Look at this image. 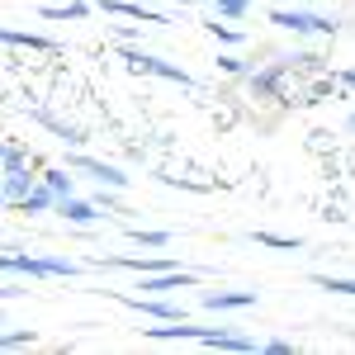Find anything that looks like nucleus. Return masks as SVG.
Segmentation results:
<instances>
[{
	"instance_id": "f257e3e1",
	"label": "nucleus",
	"mask_w": 355,
	"mask_h": 355,
	"mask_svg": "<svg viewBox=\"0 0 355 355\" xmlns=\"http://www.w3.org/2000/svg\"><path fill=\"white\" fill-rule=\"evenodd\" d=\"M246 90H251L256 105H289L294 90H299V76H294V67L279 53V57H270V62H256V71L246 76Z\"/></svg>"
},
{
	"instance_id": "f03ea898",
	"label": "nucleus",
	"mask_w": 355,
	"mask_h": 355,
	"mask_svg": "<svg viewBox=\"0 0 355 355\" xmlns=\"http://www.w3.org/2000/svg\"><path fill=\"white\" fill-rule=\"evenodd\" d=\"M119 62H123L128 71H137V76H157V81L185 85V90L194 85V76L185 71V67H175V62H166V57L147 53V48H137V43H119Z\"/></svg>"
},
{
	"instance_id": "7ed1b4c3",
	"label": "nucleus",
	"mask_w": 355,
	"mask_h": 355,
	"mask_svg": "<svg viewBox=\"0 0 355 355\" xmlns=\"http://www.w3.org/2000/svg\"><path fill=\"white\" fill-rule=\"evenodd\" d=\"M270 24L294 33V38H336L341 33V19L336 15H322V10H270Z\"/></svg>"
},
{
	"instance_id": "20e7f679",
	"label": "nucleus",
	"mask_w": 355,
	"mask_h": 355,
	"mask_svg": "<svg viewBox=\"0 0 355 355\" xmlns=\"http://www.w3.org/2000/svg\"><path fill=\"white\" fill-rule=\"evenodd\" d=\"M67 166H71V171H81V175H90L95 185H114V190H128V180H133L123 166L100 162V157H90V152H81V147H71V152H67Z\"/></svg>"
},
{
	"instance_id": "39448f33",
	"label": "nucleus",
	"mask_w": 355,
	"mask_h": 355,
	"mask_svg": "<svg viewBox=\"0 0 355 355\" xmlns=\"http://www.w3.org/2000/svg\"><path fill=\"white\" fill-rule=\"evenodd\" d=\"M85 266H95V270H133V275L175 270V261H171V256H90Z\"/></svg>"
},
{
	"instance_id": "423d86ee",
	"label": "nucleus",
	"mask_w": 355,
	"mask_h": 355,
	"mask_svg": "<svg viewBox=\"0 0 355 355\" xmlns=\"http://www.w3.org/2000/svg\"><path fill=\"white\" fill-rule=\"evenodd\" d=\"M28 123H38V128H48V133L57 137V142H67V147H85L90 137H85V128H76V123H67V119H57V114H48L43 105H24Z\"/></svg>"
},
{
	"instance_id": "0eeeda50",
	"label": "nucleus",
	"mask_w": 355,
	"mask_h": 355,
	"mask_svg": "<svg viewBox=\"0 0 355 355\" xmlns=\"http://www.w3.org/2000/svg\"><path fill=\"white\" fill-rule=\"evenodd\" d=\"M119 303L133 308V313H142V318H157V322H180V318H185L180 303H166V299H157V294H119Z\"/></svg>"
},
{
	"instance_id": "6e6552de",
	"label": "nucleus",
	"mask_w": 355,
	"mask_h": 355,
	"mask_svg": "<svg viewBox=\"0 0 355 355\" xmlns=\"http://www.w3.org/2000/svg\"><path fill=\"white\" fill-rule=\"evenodd\" d=\"M57 218H67L71 227H95L100 218H110L95 199H81V194H71V199H57V209H53Z\"/></svg>"
},
{
	"instance_id": "1a4fd4ad",
	"label": "nucleus",
	"mask_w": 355,
	"mask_h": 355,
	"mask_svg": "<svg viewBox=\"0 0 355 355\" xmlns=\"http://www.w3.org/2000/svg\"><path fill=\"white\" fill-rule=\"evenodd\" d=\"M199 303L209 313H242V308H256V289H204Z\"/></svg>"
},
{
	"instance_id": "9d476101",
	"label": "nucleus",
	"mask_w": 355,
	"mask_h": 355,
	"mask_svg": "<svg viewBox=\"0 0 355 355\" xmlns=\"http://www.w3.org/2000/svg\"><path fill=\"white\" fill-rule=\"evenodd\" d=\"M95 10H100V15H119V19H137V24H171V15L147 10V5H137V0H100Z\"/></svg>"
},
{
	"instance_id": "9b49d317",
	"label": "nucleus",
	"mask_w": 355,
	"mask_h": 355,
	"mask_svg": "<svg viewBox=\"0 0 355 355\" xmlns=\"http://www.w3.org/2000/svg\"><path fill=\"white\" fill-rule=\"evenodd\" d=\"M38 185H43V175H33V166L5 171V175H0V199H5V209H15V204H19L28 190H38Z\"/></svg>"
},
{
	"instance_id": "f8f14e48",
	"label": "nucleus",
	"mask_w": 355,
	"mask_h": 355,
	"mask_svg": "<svg viewBox=\"0 0 355 355\" xmlns=\"http://www.w3.org/2000/svg\"><path fill=\"white\" fill-rule=\"evenodd\" d=\"M5 48H28V53H62V43L48 38V33H24V28H5L0 33Z\"/></svg>"
},
{
	"instance_id": "ddd939ff",
	"label": "nucleus",
	"mask_w": 355,
	"mask_h": 355,
	"mask_svg": "<svg viewBox=\"0 0 355 355\" xmlns=\"http://www.w3.org/2000/svg\"><path fill=\"white\" fill-rule=\"evenodd\" d=\"M284 62L294 67V76H299V81H313V76H327V57H322V53H308V48H294V53H284Z\"/></svg>"
},
{
	"instance_id": "4468645a",
	"label": "nucleus",
	"mask_w": 355,
	"mask_h": 355,
	"mask_svg": "<svg viewBox=\"0 0 355 355\" xmlns=\"http://www.w3.org/2000/svg\"><path fill=\"white\" fill-rule=\"evenodd\" d=\"M57 209V194L48 185H38V190H28L19 204H15V214H24V218H38V214H53Z\"/></svg>"
},
{
	"instance_id": "2eb2a0df",
	"label": "nucleus",
	"mask_w": 355,
	"mask_h": 355,
	"mask_svg": "<svg viewBox=\"0 0 355 355\" xmlns=\"http://www.w3.org/2000/svg\"><path fill=\"white\" fill-rule=\"evenodd\" d=\"M43 185H48L57 199H71V194H76V171H71V166H53V171H43Z\"/></svg>"
},
{
	"instance_id": "dca6fc26",
	"label": "nucleus",
	"mask_w": 355,
	"mask_h": 355,
	"mask_svg": "<svg viewBox=\"0 0 355 355\" xmlns=\"http://www.w3.org/2000/svg\"><path fill=\"white\" fill-rule=\"evenodd\" d=\"M204 28H209L218 43H227V48H242V43H246V33H242V28H232V19H223V15H209Z\"/></svg>"
},
{
	"instance_id": "f3484780",
	"label": "nucleus",
	"mask_w": 355,
	"mask_h": 355,
	"mask_svg": "<svg viewBox=\"0 0 355 355\" xmlns=\"http://www.w3.org/2000/svg\"><path fill=\"white\" fill-rule=\"evenodd\" d=\"M256 246H270V251H303V237H284V232H270V227H256L251 232Z\"/></svg>"
},
{
	"instance_id": "a211bd4d",
	"label": "nucleus",
	"mask_w": 355,
	"mask_h": 355,
	"mask_svg": "<svg viewBox=\"0 0 355 355\" xmlns=\"http://www.w3.org/2000/svg\"><path fill=\"white\" fill-rule=\"evenodd\" d=\"M24 166H38L33 152H24L15 137H5V152H0V171H24Z\"/></svg>"
},
{
	"instance_id": "6ab92c4d",
	"label": "nucleus",
	"mask_w": 355,
	"mask_h": 355,
	"mask_svg": "<svg viewBox=\"0 0 355 355\" xmlns=\"http://www.w3.org/2000/svg\"><path fill=\"white\" fill-rule=\"evenodd\" d=\"M128 242L147 246V251H162V246H171V232L166 227H128Z\"/></svg>"
},
{
	"instance_id": "aec40b11",
	"label": "nucleus",
	"mask_w": 355,
	"mask_h": 355,
	"mask_svg": "<svg viewBox=\"0 0 355 355\" xmlns=\"http://www.w3.org/2000/svg\"><path fill=\"white\" fill-rule=\"evenodd\" d=\"M90 10H95V5H85V0H67V5H43L38 15H43V19H85Z\"/></svg>"
},
{
	"instance_id": "412c9836",
	"label": "nucleus",
	"mask_w": 355,
	"mask_h": 355,
	"mask_svg": "<svg viewBox=\"0 0 355 355\" xmlns=\"http://www.w3.org/2000/svg\"><path fill=\"white\" fill-rule=\"evenodd\" d=\"M218 71H223V76H232V81H246V76L256 71V62H251V57H237V53H223L218 57Z\"/></svg>"
},
{
	"instance_id": "4be33fe9",
	"label": "nucleus",
	"mask_w": 355,
	"mask_h": 355,
	"mask_svg": "<svg viewBox=\"0 0 355 355\" xmlns=\"http://www.w3.org/2000/svg\"><path fill=\"white\" fill-rule=\"evenodd\" d=\"M214 15H223V19H246L251 15V0H204Z\"/></svg>"
},
{
	"instance_id": "5701e85b",
	"label": "nucleus",
	"mask_w": 355,
	"mask_h": 355,
	"mask_svg": "<svg viewBox=\"0 0 355 355\" xmlns=\"http://www.w3.org/2000/svg\"><path fill=\"white\" fill-rule=\"evenodd\" d=\"M318 289H327V294H351L355 299V279H346V275H308Z\"/></svg>"
},
{
	"instance_id": "b1692460",
	"label": "nucleus",
	"mask_w": 355,
	"mask_h": 355,
	"mask_svg": "<svg viewBox=\"0 0 355 355\" xmlns=\"http://www.w3.org/2000/svg\"><path fill=\"white\" fill-rule=\"evenodd\" d=\"M90 199H95L105 214H119V190H114V185H95V194H90Z\"/></svg>"
},
{
	"instance_id": "393cba45",
	"label": "nucleus",
	"mask_w": 355,
	"mask_h": 355,
	"mask_svg": "<svg viewBox=\"0 0 355 355\" xmlns=\"http://www.w3.org/2000/svg\"><path fill=\"white\" fill-rule=\"evenodd\" d=\"M261 351H266V355H294V351H299V341H289V336H270V341H261Z\"/></svg>"
},
{
	"instance_id": "a878e982",
	"label": "nucleus",
	"mask_w": 355,
	"mask_h": 355,
	"mask_svg": "<svg viewBox=\"0 0 355 355\" xmlns=\"http://www.w3.org/2000/svg\"><path fill=\"white\" fill-rule=\"evenodd\" d=\"M38 341V331L28 327V331H5V351H24V346H33Z\"/></svg>"
},
{
	"instance_id": "bb28decb",
	"label": "nucleus",
	"mask_w": 355,
	"mask_h": 355,
	"mask_svg": "<svg viewBox=\"0 0 355 355\" xmlns=\"http://www.w3.org/2000/svg\"><path fill=\"white\" fill-rule=\"evenodd\" d=\"M110 33L119 38V43H137V38H142V28H137V24H110Z\"/></svg>"
},
{
	"instance_id": "cd10ccee",
	"label": "nucleus",
	"mask_w": 355,
	"mask_h": 355,
	"mask_svg": "<svg viewBox=\"0 0 355 355\" xmlns=\"http://www.w3.org/2000/svg\"><path fill=\"white\" fill-rule=\"evenodd\" d=\"M341 85H346V90L355 95V67H351V71H341Z\"/></svg>"
},
{
	"instance_id": "c85d7f7f",
	"label": "nucleus",
	"mask_w": 355,
	"mask_h": 355,
	"mask_svg": "<svg viewBox=\"0 0 355 355\" xmlns=\"http://www.w3.org/2000/svg\"><path fill=\"white\" fill-rule=\"evenodd\" d=\"M346 128H351V133H355V110H351V119H346Z\"/></svg>"
}]
</instances>
